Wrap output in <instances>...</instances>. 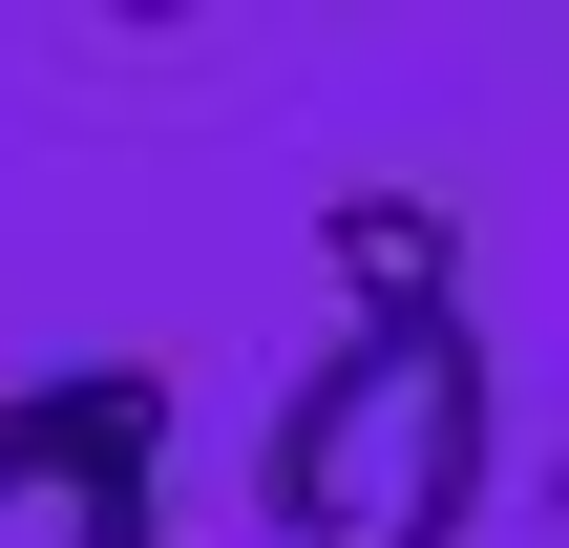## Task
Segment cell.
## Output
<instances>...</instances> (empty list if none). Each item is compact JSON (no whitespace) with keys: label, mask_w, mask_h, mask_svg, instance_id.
I'll use <instances>...</instances> for the list:
<instances>
[{"label":"cell","mask_w":569,"mask_h":548,"mask_svg":"<svg viewBox=\"0 0 569 548\" xmlns=\"http://www.w3.org/2000/svg\"><path fill=\"white\" fill-rule=\"evenodd\" d=\"M253 486L296 548H465L486 528V338L465 317H338V359L274 401Z\"/></svg>","instance_id":"cell-1"},{"label":"cell","mask_w":569,"mask_h":548,"mask_svg":"<svg viewBox=\"0 0 569 548\" xmlns=\"http://www.w3.org/2000/svg\"><path fill=\"white\" fill-rule=\"evenodd\" d=\"M317 253H338V296H359V317H465V253H443V211H422V190H338V211H317Z\"/></svg>","instance_id":"cell-3"},{"label":"cell","mask_w":569,"mask_h":548,"mask_svg":"<svg viewBox=\"0 0 569 548\" xmlns=\"http://www.w3.org/2000/svg\"><path fill=\"white\" fill-rule=\"evenodd\" d=\"M148 486H169V380L148 359H84V380L0 401V548H148Z\"/></svg>","instance_id":"cell-2"}]
</instances>
